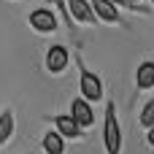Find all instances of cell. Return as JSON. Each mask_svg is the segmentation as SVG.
I'll list each match as a JSON object with an SVG mask.
<instances>
[{
	"label": "cell",
	"instance_id": "14",
	"mask_svg": "<svg viewBox=\"0 0 154 154\" xmlns=\"http://www.w3.org/2000/svg\"><path fill=\"white\" fill-rule=\"evenodd\" d=\"M114 3H130V0H114Z\"/></svg>",
	"mask_w": 154,
	"mask_h": 154
},
{
	"label": "cell",
	"instance_id": "13",
	"mask_svg": "<svg viewBox=\"0 0 154 154\" xmlns=\"http://www.w3.org/2000/svg\"><path fill=\"white\" fill-rule=\"evenodd\" d=\"M146 138H149V143L154 146V127H149V135H146Z\"/></svg>",
	"mask_w": 154,
	"mask_h": 154
},
{
	"label": "cell",
	"instance_id": "6",
	"mask_svg": "<svg viewBox=\"0 0 154 154\" xmlns=\"http://www.w3.org/2000/svg\"><path fill=\"white\" fill-rule=\"evenodd\" d=\"M70 114H73V119H76L81 127H89V125L95 122V116H92V108L87 106V100H73V106H70Z\"/></svg>",
	"mask_w": 154,
	"mask_h": 154
},
{
	"label": "cell",
	"instance_id": "8",
	"mask_svg": "<svg viewBox=\"0 0 154 154\" xmlns=\"http://www.w3.org/2000/svg\"><path fill=\"white\" fill-rule=\"evenodd\" d=\"M68 5H70V14H73L79 22H89L92 14H95V8H89L87 0H68Z\"/></svg>",
	"mask_w": 154,
	"mask_h": 154
},
{
	"label": "cell",
	"instance_id": "4",
	"mask_svg": "<svg viewBox=\"0 0 154 154\" xmlns=\"http://www.w3.org/2000/svg\"><path fill=\"white\" fill-rule=\"evenodd\" d=\"M65 65H68V51L62 46H51L46 54V68L51 73H60V70H65Z\"/></svg>",
	"mask_w": 154,
	"mask_h": 154
},
{
	"label": "cell",
	"instance_id": "15",
	"mask_svg": "<svg viewBox=\"0 0 154 154\" xmlns=\"http://www.w3.org/2000/svg\"><path fill=\"white\" fill-rule=\"evenodd\" d=\"M130 3H135V0H130Z\"/></svg>",
	"mask_w": 154,
	"mask_h": 154
},
{
	"label": "cell",
	"instance_id": "12",
	"mask_svg": "<svg viewBox=\"0 0 154 154\" xmlns=\"http://www.w3.org/2000/svg\"><path fill=\"white\" fill-rule=\"evenodd\" d=\"M141 125H143V127H154V100L146 103V108H143V114H141Z\"/></svg>",
	"mask_w": 154,
	"mask_h": 154
},
{
	"label": "cell",
	"instance_id": "1",
	"mask_svg": "<svg viewBox=\"0 0 154 154\" xmlns=\"http://www.w3.org/2000/svg\"><path fill=\"white\" fill-rule=\"evenodd\" d=\"M103 141H106L108 154H119V152H122V130H119V122H116V111H114V106H108V111H106Z\"/></svg>",
	"mask_w": 154,
	"mask_h": 154
},
{
	"label": "cell",
	"instance_id": "7",
	"mask_svg": "<svg viewBox=\"0 0 154 154\" xmlns=\"http://www.w3.org/2000/svg\"><path fill=\"white\" fill-rule=\"evenodd\" d=\"M79 122L73 119V114L70 116H57V130L65 135V138H79Z\"/></svg>",
	"mask_w": 154,
	"mask_h": 154
},
{
	"label": "cell",
	"instance_id": "11",
	"mask_svg": "<svg viewBox=\"0 0 154 154\" xmlns=\"http://www.w3.org/2000/svg\"><path fill=\"white\" fill-rule=\"evenodd\" d=\"M11 133H14V114L5 111V114L0 116V143H5Z\"/></svg>",
	"mask_w": 154,
	"mask_h": 154
},
{
	"label": "cell",
	"instance_id": "5",
	"mask_svg": "<svg viewBox=\"0 0 154 154\" xmlns=\"http://www.w3.org/2000/svg\"><path fill=\"white\" fill-rule=\"evenodd\" d=\"M89 3H92L95 14H97L103 22H119V11L114 8V5H116L114 0H89Z\"/></svg>",
	"mask_w": 154,
	"mask_h": 154
},
{
	"label": "cell",
	"instance_id": "2",
	"mask_svg": "<svg viewBox=\"0 0 154 154\" xmlns=\"http://www.w3.org/2000/svg\"><path fill=\"white\" fill-rule=\"evenodd\" d=\"M30 24H32L38 32H51V30H57V16H54L49 8H38V11L30 14Z\"/></svg>",
	"mask_w": 154,
	"mask_h": 154
},
{
	"label": "cell",
	"instance_id": "16",
	"mask_svg": "<svg viewBox=\"0 0 154 154\" xmlns=\"http://www.w3.org/2000/svg\"><path fill=\"white\" fill-rule=\"evenodd\" d=\"M152 3H154V0H152Z\"/></svg>",
	"mask_w": 154,
	"mask_h": 154
},
{
	"label": "cell",
	"instance_id": "9",
	"mask_svg": "<svg viewBox=\"0 0 154 154\" xmlns=\"http://www.w3.org/2000/svg\"><path fill=\"white\" fill-rule=\"evenodd\" d=\"M138 87L141 89H149L154 87V62H143V65H138Z\"/></svg>",
	"mask_w": 154,
	"mask_h": 154
},
{
	"label": "cell",
	"instance_id": "3",
	"mask_svg": "<svg viewBox=\"0 0 154 154\" xmlns=\"http://www.w3.org/2000/svg\"><path fill=\"white\" fill-rule=\"evenodd\" d=\"M81 95H84L87 100H100V95H103L100 79H97L95 73H89V70L81 73Z\"/></svg>",
	"mask_w": 154,
	"mask_h": 154
},
{
	"label": "cell",
	"instance_id": "10",
	"mask_svg": "<svg viewBox=\"0 0 154 154\" xmlns=\"http://www.w3.org/2000/svg\"><path fill=\"white\" fill-rule=\"evenodd\" d=\"M62 138H65V135H62L60 130H57V133H49V135L43 138L46 154H62V149H65V146H62Z\"/></svg>",
	"mask_w": 154,
	"mask_h": 154
}]
</instances>
